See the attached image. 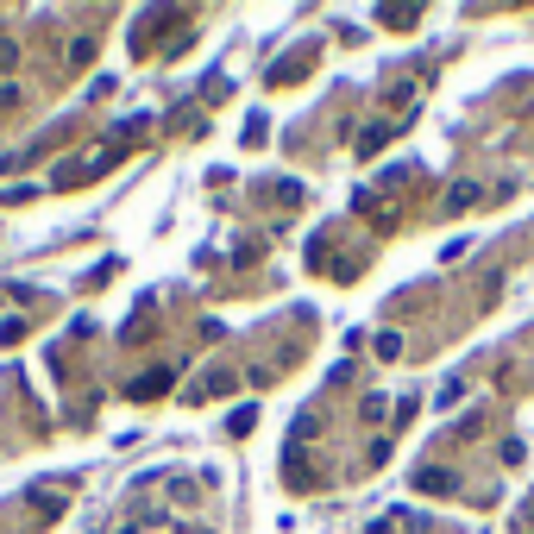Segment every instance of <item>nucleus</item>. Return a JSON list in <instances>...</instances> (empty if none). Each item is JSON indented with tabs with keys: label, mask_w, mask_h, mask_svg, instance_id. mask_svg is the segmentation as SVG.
Wrapping results in <instances>:
<instances>
[{
	"label": "nucleus",
	"mask_w": 534,
	"mask_h": 534,
	"mask_svg": "<svg viewBox=\"0 0 534 534\" xmlns=\"http://www.w3.org/2000/svg\"><path fill=\"white\" fill-rule=\"evenodd\" d=\"M283 478H290L296 491H314V465H308V453H302V440L283 446Z\"/></svg>",
	"instance_id": "nucleus-1"
},
{
	"label": "nucleus",
	"mask_w": 534,
	"mask_h": 534,
	"mask_svg": "<svg viewBox=\"0 0 534 534\" xmlns=\"http://www.w3.org/2000/svg\"><path fill=\"white\" fill-rule=\"evenodd\" d=\"M415 491H422V497H453L459 478L446 472V465H415Z\"/></svg>",
	"instance_id": "nucleus-2"
},
{
	"label": "nucleus",
	"mask_w": 534,
	"mask_h": 534,
	"mask_svg": "<svg viewBox=\"0 0 534 534\" xmlns=\"http://www.w3.org/2000/svg\"><path fill=\"white\" fill-rule=\"evenodd\" d=\"M170 383H176V377H170V371H145V377H139V383H126V396H132V403H158V396H164V390H170Z\"/></svg>",
	"instance_id": "nucleus-3"
},
{
	"label": "nucleus",
	"mask_w": 534,
	"mask_h": 534,
	"mask_svg": "<svg viewBox=\"0 0 534 534\" xmlns=\"http://www.w3.org/2000/svg\"><path fill=\"white\" fill-rule=\"evenodd\" d=\"M227 390H233V371H208L202 383L189 390V403H208V396H227Z\"/></svg>",
	"instance_id": "nucleus-4"
},
{
	"label": "nucleus",
	"mask_w": 534,
	"mask_h": 534,
	"mask_svg": "<svg viewBox=\"0 0 534 534\" xmlns=\"http://www.w3.org/2000/svg\"><path fill=\"white\" fill-rule=\"evenodd\" d=\"M383 145H390V120H377V126H365V132H359V158H377Z\"/></svg>",
	"instance_id": "nucleus-5"
},
{
	"label": "nucleus",
	"mask_w": 534,
	"mask_h": 534,
	"mask_svg": "<svg viewBox=\"0 0 534 534\" xmlns=\"http://www.w3.org/2000/svg\"><path fill=\"white\" fill-rule=\"evenodd\" d=\"M308 63H314V50H296V57H290V63H277V70H271V82H277V89H283V82H290V76H302V70H308Z\"/></svg>",
	"instance_id": "nucleus-6"
},
{
	"label": "nucleus",
	"mask_w": 534,
	"mask_h": 534,
	"mask_svg": "<svg viewBox=\"0 0 534 534\" xmlns=\"http://www.w3.org/2000/svg\"><path fill=\"white\" fill-rule=\"evenodd\" d=\"M472 202H478V182H453V189H446V214L472 208Z\"/></svg>",
	"instance_id": "nucleus-7"
},
{
	"label": "nucleus",
	"mask_w": 534,
	"mask_h": 534,
	"mask_svg": "<svg viewBox=\"0 0 534 534\" xmlns=\"http://www.w3.org/2000/svg\"><path fill=\"white\" fill-rule=\"evenodd\" d=\"M377 19H383V26H415V19H422V7H383Z\"/></svg>",
	"instance_id": "nucleus-8"
},
{
	"label": "nucleus",
	"mask_w": 534,
	"mask_h": 534,
	"mask_svg": "<svg viewBox=\"0 0 534 534\" xmlns=\"http://www.w3.org/2000/svg\"><path fill=\"white\" fill-rule=\"evenodd\" d=\"M264 132H271V126H264V113H252V120H245V145H264Z\"/></svg>",
	"instance_id": "nucleus-9"
},
{
	"label": "nucleus",
	"mask_w": 534,
	"mask_h": 534,
	"mask_svg": "<svg viewBox=\"0 0 534 534\" xmlns=\"http://www.w3.org/2000/svg\"><path fill=\"white\" fill-rule=\"evenodd\" d=\"M252 422H258V409H239V415L227 422V434H252Z\"/></svg>",
	"instance_id": "nucleus-10"
},
{
	"label": "nucleus",
	"mask_w": 534,
	"mask_h": 534,
	"mask_svg": "<svg viewBox=\"0 0 534 534\" xmlns=\"http://www.w3.org/2000/svg\"><path fill=\"white\" fill-rule=\"evenodd\" d=\"M13 63H19V44H13V38H0V70H13Z\"/></svg>",
	"instance_id": "nucleus-11"
}]
</instances>
